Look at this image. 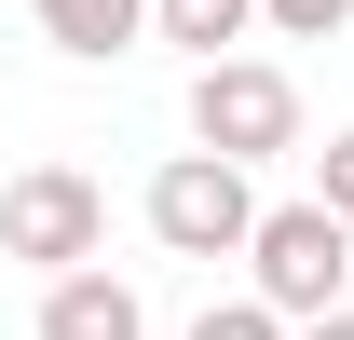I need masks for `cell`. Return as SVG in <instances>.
Here are the masks:
<instances>
[{"label":"cell","instance_id":"6","mask_svg":"<svg viewBox=\"0 0 354 340\" xmlns=\"http://www.w3.org/2000/svg\"><path fill=\"white\" fill-rule=\"evenodd\" d=\"M28 28H41L68 68H109V55L150 41V0H28Z\"/></svg>","mask_w":354,"mask_h":340},{"label":"cell","instance_id":"3","mask_svg":"<svg viewBox=\"0 0 354 340\" xmlns=\"http://www.w3.org/2000/svg\"><path fill=\"white\" fill-rule=\"evenodd\" d=\"M0 258H28V272H95L109 258V191L82 164H14L0 177Z\"/></svg>","mask_w":354,"mask_h":340},{"label":"cell","instance_id":"1","mask_svg":"<svg viewBox=\"0 0 354 340\" xmlns=\"http://www.w3.org/2000/svg\"><path fill=\"white\" fill-rule=\"evenodd\" d=\"M245 299H272L286 327H313V313H341L354 299V232L327 205H259V232H245Z\"/></svg>","mask_w":354,"mask_h":340},{"label":"cell","instance_id":"7","mask_svg":"<svg viewBox=\"0 0 354 340\" xmlns=\"http://www.w3.org/2000/svg\"><path fill=\"white\" fill-rule=\"evenodd\" d=\"M150 41H177L191 68H218V55L259 41V0H150Z\"/></svg>","mask_w":354,"mask_h":340},{"label":"cell","instance_id":"10","mask_svg":"<svg viewBox=\"0 0 354 340\" xmlns=\"http://www.w3.org/2000/svg\"><path fill=\"white\" fill-rule=\"evenodd\" d=\"M313 205H327V218H341V232H354V123L327 136V150H313Z\"/></svg>","mask_w":354,"mask_h":340},{"label":"cell","instance_id":"9","mask_svg":"<svg viewBox=\"0 0 354 340\" xmlns=\"http://www.w3.org/2000/svg\"><path fill=\"white\" fill-rule=\"evenodd\" d=\"M259 28H272V41H341L354 0H259Z\"/></svg>","mask_w":354,"mask_h":340},{"label":"cell","instance_id":"11","mask_svg":"<svg viewBox=\"0 0 354 340\" xmlns=\"http://www.w3.org/2000/svg\"><path fill=\"white\" fill-rule=\"evenodd\" d=\"M286 340H354V299H341V313H313V327H286Z\"/></svg>","mask_w":354,"mask_h":340},{"label":"cell","instance_id":"8","mask_svg":"<svg viewBox=\"0 0 354 340\" xmlns=\"http://www.w3.org/2000/svg\"><path fill=\"white\" fill-rule=\"evenodd\" d=\"M177 340H286V313H272V299H205Z\"/></svg>","mask_w":354,"mask_h":340},{"label":"cell","instance_id":"5","mask_svg":"<svg viewBox=\"0 0 354 340\" xmlns=\"http://www.w3.org/2000/svg\"><path fill=\"white\" fill-rule=\"evenodd\" d=\"M41 340H150V313H136V286L95 258V272H55L41 286Z\"/></svg>","mask_w":354,"mask_h":340},{"label":"cell","instance_id":"4","mask_svg":"<svg viewBox=\"0 0 354 340\" xmlns=\"http://www.w3.org/2000/svg\"><path fill=\"white\" fill-rule=\"evenodd\" d=\"M191 150H218V164H286L300 150V82L272 68V55H218V68H191Z\"/></svg>","mask_w":354,"mask_h":340},{"label":"cell","instance_id":"2","mask_svg":"<svg viewBox=\"0 0 354 340\" xmlns=\"http://www.w3.org/2000/svg\"><path fill=\"white\" fill-rule=\"evenodd\" d=\"M136 218H150L164 258H245V232H259V177L218 164V150H164L150 191H136Z\"/></svg>","mask_w":354,"mask_h":340}]
</instances>
